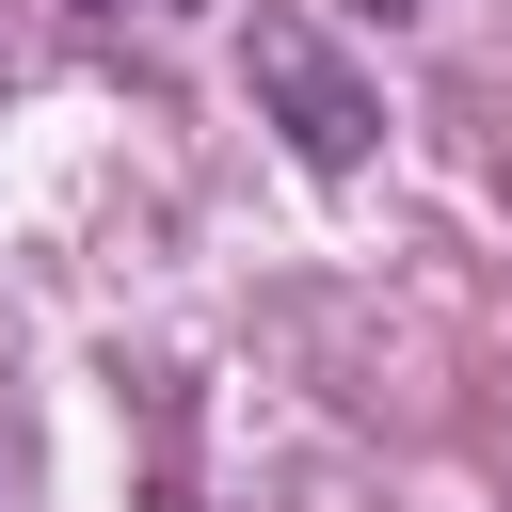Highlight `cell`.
Masks as SVG:
<instances>
[{
	"label": "cell",
	"mask_w": 512,
	"mask_h": 512,
	"mask_svg": "<svg viewBox=\"0 0 512 512\" xmlns=\"http://www.w3.org/2000/svg\"><path fill=\"white\" fill-rule=\"evenodd\" d=\"M240 80H256V112L288 128L304 176H368V144H384V80H368L320 16H256V32H240Z\"/></svg>",
	"instance_id": "obj_1"
},
{
	"label": "cell",
	"mask_w": 512,
	"mask_h": 512,
	"mask_svg": "<svg viewBox=\"0 0 512 512\" xmlns=\"http://www.w3.org/2000/svg\"><path fill=\"white\" fill-rule=\"evenodd\" d=\"M64 16H176V0H64Z\"/></svg>",
	"instance_id": "obj_2"
}]
</instances>
